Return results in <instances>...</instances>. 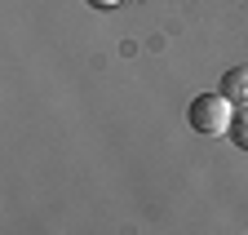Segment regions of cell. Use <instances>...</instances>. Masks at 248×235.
I'll list each match as a JSON object with an SVG mask.
<instances>
[{
  "instance_id": "1",
  "label": "cell",
  "mask_w": 248,
  "mask_h": 235,
  "mask_svg": "<svg viewBox=\"0 0 248 235\" xmlns=\"http://www.w3.org/2000/svg\"><path fill=\"white\" fill-rule=\"evenodd\" d=\"M186 120H191V129L204 133V138H222V133H231L235 102L222 98V94H200L191 107H186Z\"/></svg>"
},
{
  "instance_id": "2",
  "label": "cell",
  "mask_w": 248,
  "mask_h": 235,
  "mask_svg": "<svg viewBox=\"0 0 248 235\" xmlns=\"http://www.w3.org/2000/svg\"><path fill=\"white\" fill-rule=\"evenodd\" d=\"M222 98H231L235 107H248V67H231L222 76V89H217Z\"/></svg>"
},
{
  "instance_id": "3",
  "label": "cell",
  "mask_w": 248,
  "mask_h": 235,
  "mask_svg": "<svg viewBox=\"0 0 248 235\" xmlns=\"http://www.w3.org/2000/svg\"><path fill=\"white\" fill-rule=\"evenodd\" d=\"M231 142L239 151H248V107H235V120H231Z\"/></svg>"
},
{
  "instance_id": "4",
  "label": "cell",
  "mask_w": 248,
  "mask_h": 235,
  "mask_svg": "<svg viewBox=\"0 0 248 235\" xmlns=\"http://www.w3.org/2000/svg\"><path fill=\"white\" fill-rule=\"evenodd\" d=\"M89 5H93V9H115L120 0H89Z\"/></svg>"
}]
</instances>
